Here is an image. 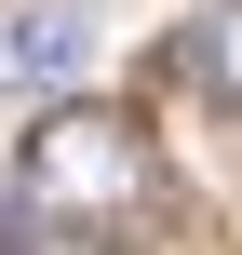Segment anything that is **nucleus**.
Returning <instances> with one entry per match:
<instances>
[{
    "mask_svg": "<svg viewBox=\"0 0 242 255\" xmlns=\"http://www.w3.org/2000/svg\"><path fill=\"white\" fill-rule=\"evenodd\" d=\"M0 255H40V242H27V188H13V175H0Z\"/></svg>",
    "mask_w": 242,
    "mask_h": 255,
    "instance_id": "obj_4",
    "label": "nucleus"
},
{
    "mask_svg": "<svg viewBox=\"0 0 242 255\" xmlns=\"http://www.w3.org/2000/svg\"><path fill=\"white\" fill-rule=\"evenodd\" d=\"M81 67H94V0H27L0 27V81L13 94H67Z\"/></svg>",
    "mask_w": 242,
    "mask_h": 255,
    "instance_id": "obj_2",
    "label": "nucleus"
},
{
    "mask_svg": "<svg viewBox=\"0 0 242 255\" xmlns=\"http://www.w3.org/2000/svg\"><path fill=\"white\" fill-rule=\"evenodd\" d=\"M175 81H202L216 108H242V0H216V13L175 27Z\"/></svg>",
    "mask_w": 242,
    "mask_h": 255,
    "instance_id": "obj_3",
    "label": "nucleus"
},
{
    "mask_svg": "<svg viewBox=\"0 0 242 255\" xmlns=\"http://www.w3.org/2000/svg\"><path fill=\"white\" fill-rule=\"evenodd\" d=\"M13 188H27V215H40V229L121 242V229H148V202H162V148H148V121H135V108L54 94V108L27 121V148H13Z\"/></svg>",
    "mask_w": 242,
    "mask_h": 255,
    "instance_id": "obj_1",
    "label": "nucleus"
}]
</instances>
